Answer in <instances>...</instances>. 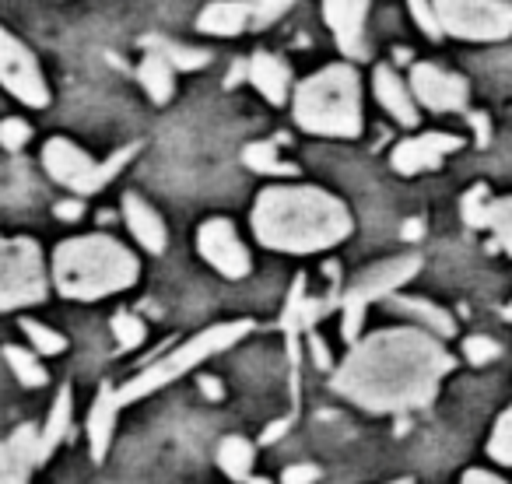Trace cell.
I'll return each instance as SVG.
<instances>
[{"label":"cell","mask_w":512,"mask_h":484,"mask_svg":"<svg viewBox=\"0 0 512 484\" xmlns=\"http://www.w3.org/2000/svg\"><path fill=\"white\" fill-rule=\"evenodd\" d=\"M453 365L442 337L425 327H390L351 344L330 390L369 414H407L432 404Z\"/></svg>","instance_id":"cell-1"},{"label":"cell","mask_w":512,"mask_h":484,"mask_svg":"<svg viewBox=\"0 0 512 484\" xmlns=\"http://www.w3.org/2000/svg\"><path fill=\"white\" fill-rule=\"evenodd\" d=\"M249 225H253L260 246L274 253H292V257L334 250L355 232V218L341 197L320 190V186L299 183L260 190L253 211H249Z\"/></svg>","instance_id":"cell-2"},{"label":"cell","mask_w":512,"mask_h":484,"mask_svg":"<svg viewBox=\"0 0 512 484\" xmlns=\"http://www.w3.org/2000/svg\"><path fill=\"white\" fill-rule=\"evenodd\" d=\"M141 260L106 232L64 239L50 257V285L71 302H99L137 285Z\"/></svg>","instance_id":"cell-3"},{"label":"cell","mask_w":512,"mask_h":484,"mask_svg":"<svg viewBox=\"0 0 512 484\" xmlns=\"http://www.w3.org/2000/svg\"><path fill=\"white\" fill-rule=\"evenodd\" d=\"M295 123L306 134L355 141L362 134V81L351 64H330L299 81L292 95Z\"/></svg>","instance_id":"cell-4"},{"label":"cell","mask_w":512,"mask_h":484,"mask_svg":"<svg viewBox=\"0 0 512 484\" xmlns=\"http://www.w3.org/2000/svg\"><path fill=\"white\" fill-rule=\"evenodd\" d=\"M253 330H256L253 320H225V323H214V327L200 330V334H193L190 341H183L179 348H172L169 355H162L151 365H144L130 383H123L120 386V404L127 407V404H137V400L151 397V393H158L162 386L176 383L179 376L193 372L200 362H207V358L235 348V344H239L242 337L253 334Z\"/></svg>","instance_id":"cell-5"},{"label":"cell","mask_w":512,"mask_h":484,"mask_svg":"<svg viewBox=\"0 0 512 484\" xmlns=\"http://www.w3.org/2000/svg\"><path fill=\"white\" fill-rule=\"evenodd\" d=\"M50 292V267L36 239L0 235V313L39 306Z\"/></svg>","instance_id":"cell-6"},{"label":"cell","mask_w":512,"mask_h":484,"mask_svg":"<svg viewBox=\"0 0 512 484\" xmlns=\"http://www.w3.org/2000/svg\"><path fill=\"white\" fill-rule=\"evenodd\" d=\"M421 271V257L407 253V257H390L372 264L369 271H362L348 288L341 292V334L348 344H355L362 337L365 313H369L372 302L390 299L397 288H404L414 274Z\"/></svg>","instance_id":"cell-7"},{"label":"cell","mask_w":512,"mask_h":484,"mask_svg":"<svg viewBox=\"0 0 512 484\" xmlns=\"http://www.w3.org/2000/svg\"><path fill=\"white\" fill-rule=\"evenodd\" d=\"M134 155H137V144H130V148L116 151L113 158H106V162H95V158L85 155L74 141L53 137V141H46V148H43V169L53 183L71 190L74 197H92V193H99L109 179L120 176V169Z\"/></svg>","instance_id":"cell-8"},{"label":"cell","mask_w":512,"mask_h":484,"mask_svg":"<svg viewBox=\"0 0 512 484\" xmlns=\"http://www.w3.org/2000/svg\"><path fill=\"white\" fill-rule=\"evenodd\" d=\"M442 32L474 43H495L512 36L509 0H432Z\"/></svg>","instance_id":"cell-9"},{"label":"cell","mask_w":512,"mask_h":484,"mask_svg":"<svg viewBox=\"0 0 512 484\" xmlns=\"http://www.w3.org/2000/svg\"><path fill=\"white\" fill-rule=\"evenodd\" d=\"M0 85L32 109L50 106V85H46L36 53L4 25H0Z\"/></svg>","instance_id":"cell-10"},{"label":"cell","mask_w":512,"mask_h":484,"mask_svg":"<svg viewBox=\"0 0 512 484\" xmlns=\"http://www.w3.org/2000/svg\"><path fill=\"white\" fill-rule=\"evenodd\" d=\"M197 253L225 281H242L253 274V257L228 218H207L197 228Z\"/></svg>","instance_id":"cell-11"},{"label":"cell","mask_w":512,"mask_h":484,"mask_svg":"<svg viewBox=\"0 0 512 484\" xmlns=\"http://www.w3.org/2000/svg\"><path fill=\"white\" fill-rule=\"evenodd\" d=\"M365 18H369V0H323V22L334 32L337 50L351 60L369 57Z\"/></svg>","instance_id":"cell-12"},{"label":"cell","mask_w":512,"mask_h":484,"mask_svg":"<svg viewBox=\"0 0 512 484\" xmlns=\"http://www.w3.org/2000/svg\"><path fill=\"white\" fill-rule=\"evenodd\" d=\"M411 92L421 106L435 109V113H449V109L467 106V81L442 71V67H435V64L411 67Z\"/></svg>","instance_id":"cell-13"},{"label":"cell","mask_w":512,"mask_h":484,"mask_svg":"<svg viewBox=\"0 0 512 484\" xmlns=\"http://www.w3.org/2000/svg\"><path fill=\"white\" fill-rule=\"evenodd\" d=\"M39 460V425H18L8 439H0V484H32Z\"/></svg>","instance_id":"cell-14"},{"label":"cell","mask_w":512,"mask_h":484,"mask_svg":"<svg viewBox=\"0 0 512 484\" xmlns=\"http://www.w3.org/2000/svg\"><path fill=\"white\" fill-rule=\"evenodd\" d=\"M460 137L453 134H421V137H407L393 148L390 162L400 176H418V172H428V169H439L442 158L453 155L460 148Z\"/></svg>","instance_id":"cell-15"},{"label":"cell","mask_w":512,"mask_h":484,"mask_svg":"<svg viewBox=\"0 0 512 484\" xmlns=\"http://www.w3.org/2000/svg\"><path fill=\"white\" fill-rule=\"evenodd\" d=\"M120 390L113 383H102L99 393L92 400V411L85 421V439H88V453L95 463L106 460V453L113 449V435H116V421H120Z\"/></svg>","instance_id":"cell-16"},{"label":"cell","mask_w":512,"mask_h":484,"mask_svg":"<svg viewBox=\"0 0 512 484\" xmlns=\"http://www.w3.org/2000/svg\"><path fill=\"white\" fill-rule=\"evenodd\" d=\"M123 221H127L130 235H134L144 253L162 257L165 246H169V228H165L162 214H158L148 200L137 197V193H127V197H123Z\"/></svg>","instance_id":"cell-17"},{"label":"cell","mask_w":512,"mask_h":484,"mask_svg":"<svg viewBox=\"0 0 512 484\" xmlns=\"http://www.w3.org/2000/svg\"><path fill=\"white\" fill-rule=\"evenodd\" d=\"M246 81L264 95L271 106H285L292 95V71L274 53H253L246 60Z\"/></svg>","instance_id":"cell-18"},{"label":"cell","mask_w":512,"mask_h":484,"mask_svg":"<svg viewBox=\"0 0 512 484\" xmlns=\"http://www.w3.org/2000/svg\"><path fill=\"white\" fill-rule=\"evenodd\" d=\"M372 85H376L379 106H383L400 127H414V123H418V106H414V99H411V88L397 78L393 67L379 64L376 74H372Z\"/></svg>","instance_id":"cell-19"},{"label":"cell","mask_w":512,"mask_h":484,"mask_svg":"<svg viewBox=\"0 0 512 484\" xmlns=\"http://www.w3.org/2000/svg\"><path fill=\"white\" fill-rule=\"evenodd\" d=\"M197 29L207 36H239L249 29V0H211L197 15Z\"/></svg>","instance_id":"cell-20"},{"label":"cell","mask_w":512,"mask_h":484,"mask_svg":"<svg viewBox=\"0 0 512 484\" xmlns=\"http://www.w3.org/2000/svg\"><path fill=\"white\" fill-rule=\"evenodd\" d=\"M71 421H74V390L71 386H60L57 400H53L50 414H46V425L39 428V460H50L57 453V446L67 439L71 432Z\"/></svg>","instance_id":"cell-21"},{"label":"cell","mask_w":512,"mask_h":484,"mask_svg":"<svg viewBox=\"0 0 512 484\" xmlns=\"http://www.w3.org/2000/svg\"><path fill=\"white\" fill-rule=\"evenodd\" d=\"M390 306L397 309V313H404L407 320H418L421 327L428 330V334L435 337H453L456 334V320L446 313L442 306H435V302L428 299H414V295H390Z\"/></svg>","instance_id":"cell-22"},{"label":"cell","mask_w":512,"mask_h":484,"mask_svg":"<svg viewBox=\"0 0 512 484\" xmlns=\"http://www.w3.org/2000/svg\"><path fill=\"white\" fill-rule=\"evenodd\" d=\"M256 467V442L246 439V435H225L218 442V470L228 477V481L242 484L253 477Z\"/></svg>","instance_id":"cell-23"},{"label":"cell","mask_w":512,"mask_h":484,"mask_svg":"<svg viewBox=\"0 0 512 484\" xmlns=\"http://www.w3.org/2000/svg\"><path fill=\"white\" fill-rule=\"evenodd\" d=\"M137 81H141V88L148 92L151 102L165 106L172 99V92H176V67L165 57H158V53L144 50L141 64H137Z\"/></svg>","instance_id":"cell-24"},{"label":"cell","mask_w":512,"mask_h":484,"mask_svg":"<svg viewBox=\"0 0 512 484\" xmlns=\"http://www.w3.org/2000/svg\"><path fill=\"white\" fill-rule=\"evenodd\" d=\"M0 355H4L8 369L15 372L18 383L29 386V390H39V386L50 383V372H46L43 355H39V351L22 348V344H4V348H0Z\"/></svg>","instance_id":"cell-25"},{"label":"cell","mask_w":512,"mask_h":484,"mask_svg":"<svg viewBox=\"0 0 512 484\" xmlns=\"http://www.w3.org/2000/svg\"><path fill=\"white\" fill-rule=\"evenodd\" d=\"M141 46H144V50H151V53H158V57H165L172 67H176V71H197V67H207V60H211L204 50L172 43V39H165V36H144Z\"/></svg>","instance_id":"cell-26"},{"label":"cell","mask_w":512,"mask_h":484,"mask_svg":"<svg viewBox=\"0 0 512 484\" xmlns=\"http://www.w3.org/2000/svg\"><path fill=\"white\" fill-rule=\"evenodd\" d=\"M242 162H246L253 172H260V176H295V172H299L292 162H281L278 144H274V141L249 144V148L242 151Z\"/></svg>","instance_id":"cell-27"},{"label":"cell","mask_w":512,"mask_h":484,"mask_svg":"<svg viewBox=\"0 0 512 484\" xmlns=\"http://www.w3.org/2000/svg\"><path fill=\"white\" fill-rule=\"evenodd\" d=\"M481 228H491V235H495V246L512 257V197L488 200Z\"/></svg>","instance_id":"cell-28"},{"label":"cell","mask_w":512,"mask_h":484,"mask_svg":"<svg viewBox=\"0 0 512 484\" xmlns=\"http://www.w3.org/2000/svg\"><path fill=\"white\" fill-rule=\"evenodd\" d=\"M18 327H22V334L29 337V348L39 351V355H64V351H67V337L60 334V330L46 327V323L29 320V316H25Z\"/></svg>","instance_id":"cell-29"},{"label":"cell","mask_w":512,"mask_h":484,"mask_svg":"<svg viewBox=\"0 0 512 484\" xmlns=\"http://www.w3.org/2000/svg\"><path fill=\"white\" fill-rule=\"evenodd\" d=\"M109 330H113L116 344H120V351H134L144 344V337H148V327H144L141 316L127 313V309H120V313H113V320H109Z\"/></svg>","instance_id":"cell-30"},{"label":"cell","mask_w":512,"mask_h":484,"mask_svg":"<svg viewBox=\"0 0 512 484\" xmlns=\"http://www.w3.org/2000/svg\"><path fill=\"white\" fill-rule=\"evenodd\" d=\"M488 456L502 467H512V407H505L498 414L495 428H491V439H488Z\"/></svg>","instance_id":"cell-31"},{"label":"cell","mask_w":512,"mask_h":484,"mask_svg":"<svg viewBox=\"0 0 512 484\" xmlns=\"http://www.w3.org/2000/svg\"><path fill=\"white\" fill-rule=\"evenodd\" d=\"M295 8V0H249V25L253 29H267L278 18H285Z\"/></svg>","instance_id":"cell-32"},{"label":"cell","mask_w":512,"mask_h":484,"mask_svg":"<svg viewBox=\"0 0 512 484\" xmlns=\"http://www.w3.org/2000/svg\"><path fill=\"white\" fill-rule=\"evenodd\" d=\"M488 186L484 183H477V186H470L467 193H463V204H460V214H463V225H470V228H481V221H484V207H488Z\"/></svg>","instance_id":"cell-33"},{"label":"cell","mask_w":512,"mask_h":484,"mask_svg":"<svg viewBox=\"0 0 512 484\" xmlns=\"http://www.w3.org/2000/svg\"><path fill=\"white\" fill-rule=\"evenodd\" d=\"M29 141H32V127L25 120H18V116L0 120V148L4 151H22Z\"/></svg>","instance_id":"cell-34"},{"label":"cell","mask_w":512,"mask_h":484,"mask_svg":"<svg viewBox=\"0 0 512 484\" xmlns=\"http://www.w3.org/2000/svg\"><path fill=\"white\" fill-rule=\"evenodd\" d=\"M502 355V348H498L491 337H467L463 341V358H467L470 365H488V362H495V358Z\"/></svg>","instance_id":"cell-35"},{"label":"cell","mask_w":512,"mask_h":484,"mask_svg":"<svg viewBox=\"0 0 512 484\" xmlns=\"http://www.w3.org/2000/svg\"><path fill=\"white\" fill-rule=\"evenodd\" d=\"M407 8H411L414 22H418V29L425 32L428 39H439L442 36V25H439V15H435L432 0H407Z\"/></svg>","instance_id":"cell-36"},{"label":"cell","mask_w":512,"mask_h":484,"mask_svg":"<svg viewBox=\"0 0 512 484\" xmlns=\"http://www.w3.org/2000/svg\"><path fill=\"white\" fill-rule=\"evenodd\" d=\"M323 477V470L316 463H288L281 470V484H316Z\"/></svg>","instance_id":"cell-37"},{"label":"cell","mask_w":512,"mask_h":484,"mask_svg":"<svg viewBox=\"0 0 512 484\" xmlns=\"http://www.w3.org/2000/svg\"><path fill=\"white\" fill-rule=\"evenodd\" d=\"M306 344H309V355H313V362H316V369H334V358H330V348H327V341H323L320 334H316V327L313 330H306Z\"/></svg>","instance_id":"cell-38"},{"label":"cell","mask_w":512,"mask_h":484,"mask_svg":"<svg viewBox=\"0 0 512 484\" xmlns=\"http://www.w3.org/2000/svg\"><path fill=\"white\" fill-rule=\"evenodd\" d=\"M53 214H57L60 221H81V218H85V197H67V200H57V207H53Z\"/></svg>","instance_id":"cell-39"},{"label":"cell","mask_w":512,"mask_h":484,"mask_svg":"<svg viewBox=\"0 0 512 484\" xmlns=\"http://www.w3.org/2000/svg\"><path fill=\"white\" fill-rule=\"evenodd\" d=\"M197 390L204 393L211 404H218V400H225V383H221L218 376H197Z\"/></svg>","instance_id":"cell-40"},{"label":"cell","mask_w":512,"mask_h":484,"mask_svg":"<svg viewBox=\"0 0 512 484\" xmlns=\"http://www.w3.org/2000/svg\"><path fill=\"white\" fill-rule=\"evenodd\" d=\"M460 484H509L505 477L491 474V470H481V467H470L467 474L460 477Z\"/></svg>","instance_id":"cell-41"},{"label":"cell","mask_w":512,"mask_h":484,"mask_svg":"<svg viewBox=\"0 0 512 484\" xmlns=\"http://www.w3.org/2000/svg\"><path fill=\"white\" fill-rule=\"evenodd\" d=\"M470 123H474V134H477V144H488L491 141V123L484 113H474L470 116Z\"/></svg>","instance_id":"cell-42"},{"label":"cell","mask_w":512,"mask_h":484,"mask_svg":"<svg viewBox=\"0 0 512 484\" xmlns=\"http://www.w3.org/2000/svg\"><path fill=\"white\" fill-rule=\"evenodd\" d=\"M421 232H425V225H421L418 218L407 221V225H404V239H421Z\"/></svg>","instance_id":"cell-43"},{"label":"cell","mask_w":512,"mask_h":484,"mask_svg":"<svg viewBox=\"0 0 512 484\" xmlns=\"http://www.w3.org/2000/svg\"><path fill=\"white\" fill-rule=\"evenodd\" d=\"M285 428H288V421H274V425L267 428L264 442H274V439H278V435H285Z\"/></svg>","instance_id":"cell-44"},{"label":"cell","mask_w":512,"mask_h":484,"mask_svg":"<svg viewBox=\"0 0 512 484\" xmlns=\"http://www.w3.org/2000/svg\"><path fill=\"white\" fill-rule=\"evenodd\" d=\"M239 78H246V64H235V67H232V74H228V88H232Z\"/></svg>","instance_id":"cell-45"},{"label":"cell","mask_w":512,"mask_h":484,"mask_svg":"<svg viewBox=\"0 0 512 484\" xmlns=\"http://www.w3.org/2000/svg\"><path fill=\"white\" fill-rule=\"evenodd\" d=\"M242 484H274L271 477H249V481H242Z\"/></svg>","instance_id":"cell-46"},{"label":"cell","mask_w":512,"mask_h":484,"mask_svg":"<svg viewBox=\"0 0 512 484\" xmlns=\"http://www.w3.org/2000/svg\"><path fill=\"white\" fill-rule=\"evenodd\" d=\"M390 484H414V477H397V481H390Z\"/></svg>","instance_id":"cell-47"},{"label":"cell","mask_w":512,"mask_h":484,"mask_svg":"<svg viewBox=\"0 0 512 484\" xmlns=\"http://www.w3.org/2000/svg\"><path fill=\"white\" fill-rule=\"evenodd\" d=\"M505 316H509V320H512V302H509V309H505Z\"/></svg>","instance_id":"cell-48"}]
</instances>
